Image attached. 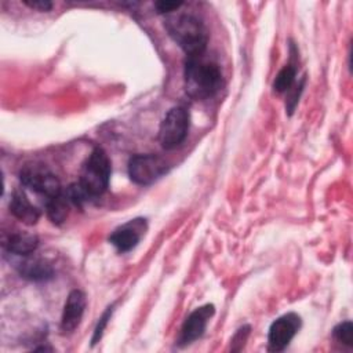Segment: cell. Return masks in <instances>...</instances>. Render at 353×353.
Here are the masks:
<instances>
[{"label":"cell","instance_id":"30bf717a","mask_svg":"<svg viewBox=\"0 0 353 353\" xmlns=\"http://www.w3.org/2000/svg\"><path fill=\"white\" fill-rule=\"evenodd\" d=\"M85 295L80 290H73L66 298L62 317H61V331L63 334H70L80 324L85 309Z\"/></svg>","mask_w":353,"mask_h":353},{"label":"cell","instance_id":"6da1fadb","mask_svg":"<svg viewBox=\"0 0 353 353\" xmlns=\"http://www.w3.org/2000/svg\"><path fill=\"white\" fill-rule=\"evenodd\" d=\"M185 90L193 99H208L223 85L219 66L203 55L189 57L185 63Z\"/></svg>","mask_w":353,"mask_h":353},{"label":"cell","instance_id":"5b68a950","mask_svg":"<svg viewBox=\"0 0 353 353\" xmlns=\"http://www.w3.org/2000/svg\"><path fill=\"white\" fill-rule=\"evenodd\" d=\"M189 131V113L183 106L171 108L164 116L159 128V141L161 146L171 150L179 146Z\"/></svg>","mask_w":353,"mask_h":353},{"label":"cell","instance_id":"5bb4252c","mask_svg":"<svg viewBox=\"0 0 353 353\" xmlns=\"http://www.w3.org/2000/svg\"><path fill=\"white\" fill-rule=\"evenodd\" d=\"M70 201L65 194V190H62L57 197L48 200L46 203V210H47V216L54 225H61L65 222L69 214V207Z\"/></svg>","mask_w":353,"mask_h":353},{"label":"cell","instance_id":"ba28073f","mask_svg":"<svg viewBox=\"0 0 353 353\" xmlns=\"http://www.w3.org/2000/svg\"><path fill=\"white\" fill-rule=\"evenodd\" d=\"M146 230V222L142 218H135L117 228L109 237V241L120 251L127 252L132 250L142 239Z\"/></svg>","mask_w":353,"mask_h":353},{"label":"cell","instance_id":"277c9868","mask_svg":"<svg viewBox=\"0 0 353 353\" xmlns=\"http://www.w3.org/2000/svg\"><path fill=\"white\" fill-rule=\"evenodd\" d=\"M19 179L25 188L43 196L46 203L62 192L61 182L57 175L43 164H26L19 172Z\"/></svg>","mask_w":353,"mask_h":353},{"label":"cell","instance_id":"7c38bea8","mask_svg":"<svg viewBox=\"0 0 353 353\" xmlns=\"http://www.w3.org/2000/svg\"><path fill=\"white\" fill-rule=\"evenodd\" d=\"M4 247L8 252L15 254V255H29L32 254L37 245H39V239L26 232H14L10 233L4 239Z\"/></svg>","mask_w":353,"mask_h":353},{"label":"cell","instance_id":"9a60e30c","mask_svg":"<svg viewBox=\"0 0 353 353\" xmlns=\"http://www.w3.org/2000/svg\"><path fill=\"white\" fill-rule=\"evenodd\" d=\"M296 77V69L292 65H285L276 76L273 81V88L277 92H287L291 90V87L295 83Z\"/></svg>","mask_w":353,"mask_h":353},{"label":"cell","instance_id":"3957f363","mask_svg":"<svg viewBox=\"0 0 353 353\" xmlns=\"http://www.w3.org/2000/svg\"><path fill=\"white\" fill-rule=\"evenodd\" d=\"M110 172L112 167L106 152L101 148H95L84 161L77 182L90 199H95L108 189Z\"/></svg>","mask_w":353,"mask_h":353},{"label":"cell","instance_id":"d6986e66","mask_svg":"<svg viewBox=\"0 0 353 353\" xmlns=\"http://www.w3.org/2000/svg\"><path fill=\"white\" fill-rule=\"evenodd\" d=\"M182 6L181 1H157L154 4L156 10L159 14H165V12H171L174 10H178Z\"/></svg>","mask_w":353,"mask_h":353},{"label":"cell","instance_id":"8992f818","mask_svg":"<svg viewBox=\"0 0 353 353\" xmlns=\"http://www.w3.org/2000/svg\"><path fill=\"white\" fill-rule=\"evenodd\" d=\"M167 170V161L157 154H135L128 161V175L137 185H150Z\"/></svg>","mask_w":353,"mask_h":353},{"label":"cell","instance_id":"8fae6325","mask_svg":"<svg viewBox=\"0 0 353 353\" xmlns=\"http://www.w3.org/2000/svg\"><path fill=\"white\" fill-rule=\"evenodd\" d=\"M10 211L17 219L26 225H34L40 218L39 208L29 201L22 190H14L10 200Z\"/></svg>","mask_w":353,"mask_h":353},{"label":"cell","instance_id":"2e32d148","mask_svg":"<svg viewBox=\"0 0 353 353\" xmlns=\"http://www.w3.org/2000/svg\"><path fill=\"white\" fill-rule=\"evenodd\" d=\"M334 338L347 346L353 345V324L350 321H343L341 324H338L334 331Z\"/></svg>","mask_w":353,"mask_h":353},{"label":"cell","instance_id":"7a4b0ae2","mask_svg":"<svg viewBox=\"0 0 353 353\" xmlns=\"http://www.w3.org/2000/svg\"><path fill=\"white\" fill-rule=\"evenodd\" d=\"M170 37L189 55H201L207 47L208 34L203 22L190 14L167 18L164 23Z\"/></svg>","mask_w":353,"mask_h":353},{"label":"cell","instance_id":"4fadbf2b","mask_svg":"<svg viewBox=\"0 0 353 353\" xmlns=\"http://www.w3.org/2000/svg\"><path fill=\"white\" fill-rule=\"evenodd\" d=\"M19 273L22 277L33 280V281H43L48 280L54 274L52 266L39 258H29L19 263Z\"/></svg>","mask_w":353,"mask_h":353},{"label":"cell","instance_id":"52a82bcc","mask_svg":"<svg viewBox=\"0 0 353 353\" xmlns=\"http://www.w3.org/2000/svg\"><path fill=\"white\" fill-rule=\"evenodd\" d=\"M301 328V317L296 313H287L274 320L268 332V349L270 352L284 350Z\"/></svg>","mask_w":353,"mask_h":353},{"label":"cell","instance_id":"9c48e42d","mask_svg":"<svg viewBox=\"0 0 353 353\" xmlns=\"http://www.w3.org/2000/svg\"><path fill=\"white\" fill-rule=\"evenodd\" d=\"M214 312H215L214 305H204L197 307L194 312H192L182 325L179 343L188 345L199 339L204 334L207 323L212 317Z\"/></svg>","mask_w":353,"mask_h":353},{"label":"cell","instance_id":"e0dca14e","mask_svg":"<svg viewBox=\"0 0 353 353\" xmlns=\"http://www.w3.org/2000/svg\"><path fill=\"white\" fill-rule=\"evenodd\" d=\"M112 312H113V305H112L110 307H108V309L103 312V314L99 317V321H98V324H97V327H95V330H94V335H92V339H91L92 345H95L97 342H99V339L102 338L103 331H105V328H106V325H108V321L110 320Z\"/></svg>","mask_w":353,"mask_h":353},{"label":"cell","instance_id":"ffe728a7","mask_svg":"<svg viewBox=\"0 0 353 353\" xmlns=\"http://www.w3.org/2000/svg\"><path fill=\"white\" fill-rule=\"evenodd\" d=\"M28 7L39 10V11H48L52 8V3L48 0H25L23 1Z\"/></svg>","mask_w":353,"mask_h":353},{"label":"cell","instance_id":"ac0fdd59","mask_svg":"<svg viewBox=\"0 0 353 353\" xmlns=\"http://www.w3.org/2000/svg\"><path fill=\"white\" fill-rule=\"evenodd\" d=\"M248 334H250V327L248 325H244V327L239 328L237 332L234 334L233 339H232V350H234V352L241 350L247 338H248Z\"/></svg>","mask_w":353,"mask_h":353}]
</instances>
